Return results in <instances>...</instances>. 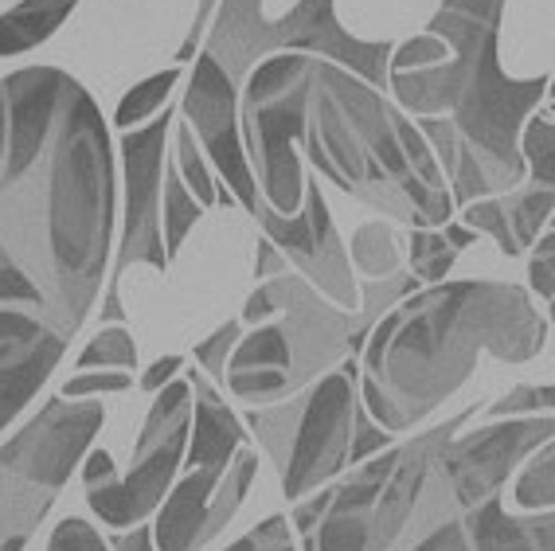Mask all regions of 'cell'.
Wrapping results in <instances>:
<instances>
[{
    "mask_svg": "<svg viewBox=\"0 0 555 551\" xmlns=\"http://www.w3.org/2000/svg\"><path fill=\"white\" fill-rule=\"evenodd\" d=\"M114 243V149L99 106L63 67L0 79V251L70 341L99 302Z\"/></svg>",
    "mask_w": 555,
    "mask_h": 551,
    "instance_id": "1",
    "label": "cell"
},
{
    "mask_svg": "<svg viewBox=\"0 0 555 551\" xmlns=\"http://www.w3.org/2000/svg\"><path fill=\"white\" fill-rule=\"evenodd\" d=\"M547 345V321L520 286L435 282L403 297L364 341L367 414L379 426L415 423L474 368L481 348L501 360H528Z\"/></svg>",
    "mask_w": 555,
    "mask_h": 551,
    "instance_id": "2",
    "label": "cell"
},
{
    "mask_svg": "<svg viewBox=\"0 0 555 551\" xmlns=\"http://www.w3.org/2000/svg\"><path fill=\"white\" fill-rule=\"evenodd\" d=\"M508 0H442L430 21V36L447 43V55L430 67L396 71L387 87L415 118L447 114L489 196L513 192L525 180L520 126L532 118L540 99L552 94V75L513 79L501 67V16Z\"/></svg>",
    "mask_w": 555,
    "mask_h": 551,
    "instance_id": "3",
    "label": "cell"
},
{
    "mask_svg": "<svg viewBox=\"0 0 555 551\" xmlns=\"http://www.w3.org/2000/svg\"><path fill=\"white\" fill-rule=\"evenodd\" d=\"M301 145L321 177L387 219L411 231L450 223L454 200L415 121H406L384 90H372L352 71L313 60Z\"/></svg>",
    "mask_w": 555,
    "mask_h": 551,
    "instance_id": "4",
    "label": "cell"
},
{
    "mask_svg": "<svg viewBox=\"0 0 555 551\" xmlns=\"http://www.w3.org/2000/svg\"><path fill=\"white\" fill-rule=\"evenodd\" d=\"M199 51L211 55L235 87H243V79L262 60L294 51L309 60L337 63V67L352 71L357 79H364L372 90H387V60H391L396 43L348 36L337 24L333 0H298L278 21L262 12V0H219Z\"/></svg>",
    "mask_w": 555,
    "mask_h": 551,
    "instance_id": "5",
    "label": "cell"
},
{
    "mask_svg": "<svg viewBox=\"0 0 555 551\" xmlns=\"http://www.w3.org/2000/svg\"><path fill=\"white\" fill-rule=\"evenodd\" d=\"M102 423L106 411L99 403L55 395L9 446H0V551H24Z\"/></svg>",
    "mask_w": 555,
    "mask_h": 551,
    "instance_id": "6",
    "label": "cell"
},
{
    "mask_svg": "<svg viewBox=\"0 0 555 551\" xmlns=\"http://www.w3.org/2000/svg\"><path fill=\"white\" fill-rule=\"evenodd\" d=\"M309 55H270L238 87V138L255 172L258 196L274 216H298L306 196L301 126H306Z\"/></svg>",
    "mask_w": 555,
    "mask_h": 551,
    "instance_id": "7",
    "label": "cell"
},
{
    "mask_svg": "<svg viewBox=\"0 0 555 551\" xmlns=\"http://www.w3.org/2000/svg\"><path fill=\"white\" fill-rule=\"evenodd\" d=\"M192 431V387L189 380H172L157 392L145 431L138 438V465L126 482H106L87 489V501L106 528H138L150 521V512L160 509L169 497L172 477L180 470L184 446Z\"/></svg>",
    "mask_w": 555,
    "mask_h": 551,
    "instance_id": "8",
    "label": "cell"
},
{
    "mask_svg": "<svg viewBox=\"0 0 555 551\" xmlns=\"http://www.w3.org/2000/svg\"><path fill=\"white\" fill-rule=\"evenodd\" d=\"M172 129V110L157 114L150 126L126 129L121 138V177H126V216H121L118 258L109 266L102 321H121L126 309L118 302V282L138 262L169 270L165 239H160V180H165V138Z\"/></svg>",
    "mask_w": 555,
    "mask_h": 551,
    "instance_id": "9",
    "label": "cell"
},
{
    "mask_svg": "<svg viewBox=\"0 0 555 551\" xmlns=\"http://www.w3.org/2000/svg\"><path fill=\"white\" fill-rule=\"evenodd\" d=\"M357 375V360L348 356V360H340L337 372H328L306 395V403L294 407V414H298L294 450L286 453L289 462H282L286 497L318 489L321 482L337 477L348 465V438H352V414H357V392H352Z\"/></svg>",
    "mask_w": 555,
    "mask_h": 551,
    "instance_id": "10",
    "label": "cell"
},
{
    "mask_svg": "<svg viewBox=\"0 0 555 551\" xmlns=\"http://www.w3.org/2000/svg\"><path fill=\"white\" fill-rule=\"evenodd\" d=\"M250 216L262 223L267 239L282 251V258L306 278L309 286H318L328 302H337V309L360 306V286L352 282V262H348V251L337 239V227L328 219L318 180H306V196H301L298 216H274L267 200H258Z\"/></svg>",
    "mask_w": 555,
    "mask_h": 551,
    "instance_id": "11",
    "label": "cell"
},
{
    "mask_svg": "<svg viewBox=\"0 0 555 551\" xmlns=\"http://www.w3.org/2000/svg\"><path fill=\"white\" fill-rule=\"evenodd\" d=\"M258 458L250 450H238L235 462L223 473L189 470V477L169 489L153 521V548L157 551H196L228 528L235 509L247 497L255 482Z\"/></svg>",
    "mask_w": 555,
    "mask_h": 551,
    "instance_id": "12",
    "label": "cell"
},
{
    "mask_svg": "<svg viewBox=\"0 0 555 551\" xmlns=\"http://www.w3.org/2000/svg\"><path fill=\"white\" fill-rule=\"evenodd\" d=\"M192 63L196 67H192L189 90H184V110H180L184 126L192 129V138H199V145L211 157V165L219 168L231 196L247 212H255L262 196H258L255 172H250L243 138H238V87L204 51Z\"/></svg>",
    "mask_w": 555,
    "mask_h": 551,
    "instance_id": "13",
    "label": "cell"
},
{
    "mask_svg": "<svg viewBox=\"0 0 555 551\" xmlns=\"http://www.w3.org/2000/svg\"><path fill=\"white\" fill-rule=\"evenodd\" d=\"M552 443V414H532L525 423L489 426V431L466 434L462 443L450 446L447 458V482L454 489L462 509H474L486 497L501 492L508 470H513L528 450Z\"/></svg>",
    "mask_w": 555,
    "mask_h": 551,
    "instance_id": "14",
    "label": "cell"
},
{
    "mask_svg": "<svg viewBox=\"0 0 555 551\" xmlns=\"http://www.w3.org/2000/svg\"><path fill=\"white\" fill-rule=\"evenodd\" d=\"M67 353L55 329L24 306H0V431L24 411Z\"/></svg>",
    "mask_w": 555,
    "mask_h": 551,
    "instance_id": "15",
    "label": "cell"
},
{
    "mask_svg": "<svg viewBox=\"0 0 555 551\" xmlns=\"http://www.w3.org/2000/svg\"><path fill=\"white\" fill-rule=\"evenodd\" d=\"M192 387V446H189V470H216L223 473L235 462V450L247 443V431L219 399L216 387L204 380V372H189Z\"/></svg>",
    "mask_w": 555,
    "mask_h": 551,
    "instance_id": "16",
    "label": "cell"
},
{
    "mask_svg": "<svg viewBox=\"0 0 555 551\" xmlns=\"http://www.w3.org/2000/svg\"><path fill=\"white\" fill-rule=\"evenodd\" d=\"M75 4L79 0H21L16 9L0 12V60L48 43L75 12Z\"/></svg>",
    "mask_w": 555,
    "mask_h": 551,
    "instance_id": "17",
    "label": "cell"
},
{
    "mask_svg": "<svg viewBox=\"0 0 555 551\" xmlns=\"http://www.w3.org/2000/svg\"><path fill=\"white\" fill-rule=\"evenodd\" d=\"M289 372V345L282 325H258L255 333H243L228 356V372Z\"/></svg>",
    "mask_w": 555,
    "mask_h": 551,
    "instance_id": "18",
    "label": "cell"
},
{
    "mask_svg": "<svg viewBox=\"0 0 555 551\" xmlns=\"http://www.w3.org/2000/svg\"><path fill=\"white\" fill-rule=\"evenodd\" d=\"M165 255H169V262L180 255V246H184V239H189V231L196 227V219L204 216V207L192 200V192L184 188V180H180L177 165H165Z\"/></svg>",
    "mask_w": 555,
    "mask_h": 551,
    "instance_id": "19",
    "label": "cell"
},
{
    "mask_svg": "<svg viewBox=\"0 0 555 551\" xmlns=\"http://www.w3.org/2000/svg\"><path fill=\"white\" fill-rule=\"evenodd\" d=\"M180 82V67H169V71H157L150 79L133 82L126 99L118 102V114H114V126L118 129H138L141 121L157 118V110L169 102L172 87Z\"/></svg>",
    "mask_w": 555,
    "mask_h": 551,
    "instance_id": "20",
    "label": "cell"
},
{
    "mask_svg": "<svg viewBox=\"0 0 555 551\" xmlns=\"http://www.w3.org/2000/svg\"><path fill=\"white\" fill-rule=\"evenodd\" d=\"M348 262L357 266L367 278H387L399 274V246L387 223H360L352 235V255Z\"/></svg>",
    "mask_w": 555,
    "mask_h": 551,
    "instance_id": "21",
    "label": "cell"
},
{
    "mask_svg": "<svg viewBox=\"0 0 555 551\" xmlns=\"http://www.w3.org/2000/svg\"><path fill=\"white\" fill-rule=\"evenodd\" d=\"M520 161L525 177H532V188L555 184V126L552 114H532L520 126Z\"/></svg>",
    "mask_w": 555,
    "mask_h": 551,
    "instance_id": "22",
    "label": "cell"
},
{
    "mask_svg": "<svg viewBox=\"0 0 555 551\" xmlns=\"http://www.w3.org/2000/svg\"><path fill=\"white\" fill-rule=\"evenodd\" d=\"M505 219H508V231H513L516 251L525 255L528 246L540 239L547 219H552V188H528L520 196L505 200Z\"/></svg>",
    "mask_w": 555,
    "mask_h": 551,
    "instance_id": "23",
    "label": "cell"
},
{
    "mask_svg": "<svg viewBox=\"0 0 555 551\" xmlns=\"http://www.w3.org/2000/svg\"><path fill=\"white\" fill-rule=\"evenodd\" d=\"M133 364H138V345H133V333H129L126 325L102 329V333L79 353L82 372H94V368H106V372H129Z\"/></svg>",
    "mask_w": 555,
    "mask_h": 551,
    "instance_id": "24",
    "label": "cell"
},
{
    "mask_svg": "<svg viewBox=\"0 0 555 551\" xmlns=\"http://www.w3.org/2000/svg\"><path fill=\"white\" fill-rule=\"evenodd\" d=\"M172 165H177L180 180H184V188H189L199 207L216 204L219 184L208 172V161H204V153L196 149V138H192V129L184 126V121H180V129H177V157H172Z\"/></svg>",
    "mask_w": 555,
    "mask_h": 551,
    "instance_id": "25",
    "label": "cell"
},
{
    "mask_svg": "<svg viewBox=\"0 0 555 551\" xmlns=\"http://www.w3.org/2000/svg\"><path fill=\"white\" fill-rule=\"evenodd\" d=\"M372 521L367 512H328L321 531L309 540V551H367Z\"/></svg>",
    "mask_w": 555,
    "mask_h": 551,
    "instance_id": "26",
    "label": "cell"
},
{
    "mask_svg": "<svg viewBox=\"0 0 555 551\" xmlns=\"http://www.w3.org/2000/svg\"><path fill=\"white\" fill-rule=\"evenodd\" d=\"M457 251L447 243L442 231H411V278L418 282H442L454 266Z\"/></svg>",
    "mask_w": 555,
    "mask_h": 551,
    "instance_id": "27",
    "label": "cell"
},
{
    "mask_svg": "<svg viewBox=\"0 0 555 551\" xmlns=\"http://www.w3.org/2000/svg\"><path fill=\"white\" fill-rule=\"evenodd\" d=\"M552 501H555V462H552V450L544 446L525 465L520 482H516V504L528 512H552Z\"/></svg>",
    "mask_w": 555,
    "mask_h": 551,
    "instance_id": "28",
    "label": "cell"
},
{
    "mask_svg": "<svg viewBox=\"0 0 555 551\" xmlns=\"http://www.w3.org/2000/svg\"><path fill=\"white\" fill-rule=\"evenodd\" d=\"M466 216H462V227H469V231H486V235L496 239V246H501V255L516 258L520 251H516L513 243V231H508V219H505V200L501 196H486V200H474V204L462 207Z\"/></svg>",
    "mask_w": 555,
    "mask_h": 551,
    "instance_id": "29",
    "label": "cell"
},
{
    "mask_svg": "<svg viewBox=\"0 0 555 551\" xmlns=\"http://www.w3.org/2000/svg\"><path fill=\"white\" fill-rule=\"evenodd\" d=\"M238 336H243V325L228 321V325H219L208 341L196 345V364H204V372H208L216 384H223V375H228V356H231V348L238 345Z\"/></svg>",
    "mask_w": 555,
    "mask_h": 551,
    "instance_id": "30",
    "label": "cell"
},
{
    "mask_svg": "<svg viewBox=\"0 0 555 551\" xmlns=\"http://www.w3.org/2000/svg\"><path fill=\"white\" fill-rule=\"evenodd\" d=\"M133 387V375L129 372H82L75 380L63 384V399H87V395H102V392H129Z\"/></svg>",
    "mask_w": 555,
    "mask_h": 551,
    "instance_id": "31",
    "label": "cell"
},
{
    "mask_svg": "<svg viewBox=\"0 0 555 551\" xmlns=\"http://www.w3.org/2000/svg\"><path fill=\"white\" fill-rule=\"evenodd\" d=\"M528 282H532V290L544 297V302L555 297V235L552 231L540 235V246H535L532 258H528Z\"/></svg>",
    "mask_w": 555,
    "mask_h": 551,
    "instance_id": "32",
    "label": "cell"
},
{
    "mask_svg": "<svg viewBox=\"0 0 555 551\" xmlns=\"http://www.w3.org/2000/svg\"><path fill=\"white\" fill-rule=\"evenodd\" d=\"M48 551H106V543L99 540V531L90 528L87 521L70 516V521H63L60 528H55Z\"/></svg>",
    "mask_w": 555,
    "mask_h": 551,
    "instance_id": "33",
    "label": "cell"
},
{
    "mask_svg": "<svg viewBox=\"0 0 555 551\" xmlns=\"http://www.w3.org/2000/svg\"><path fill=\"white\" fill-rule=\"evenodd\" d=\"M516 411H532V414H552V387H516L508 399H496L493 407H489V414L493 419H505V414H516Z\"/></svg>",
    "mask_w": 555,
    "mask_h": 551,
    "instance_id": "34",
    "label": "cell"
},
{
    "mask_svg": "<svg viewBox=\"0 0 555 551\" xmlns=\"http://www.w3.org/2000/svg\"><path fill=\"white\" fill-rule=\"evenodd\" d=\"M352 434H357V438H352V450H348V462H352V465L367 462V453H372V450L384 453L387 443H391V438H387V434L379 431L372 419H367L364 407H357V414H352Z\"/></svg>",
    "mask_w": 555,
    "mask_h": 551,
    "instance_id": "35",
    "label": "cell"
},
{
    "mask_svg": "<svg viewBox=\"0 0 555 551\" xmlns=\"http://www.w3.org/2000/svg\"><path fill=\"white\" fill-rule=\"evenodd\" d=\"M228 551H294V543H289V536H286V521H282V516H270L262 528L250 531L247 540L231 543Z\"/></svg>",
    "mask_w": 555,
    "mask_h": 551,
    "instance_id": "36",
    "label": "cell"
},
{
    "mask_svg": "<svg viewBox=\"0 0 555 551\" xmlns=\"http://www.w3.org/2000/svg\"><path fill=\"white\" fill-rule=\"evenodd\" d=\"M333 492H337V489H321L318 497H313V501L301 504V509L294 512V528L306 531V536H309L313 528H318V521L328 512V504H333Z\"/></svg>",
    "mask_w": 555,
    "mask_h": 551,
    "instance_id": "37",
    "label": "cell"
},
{
    "mask_svg": "<svg viewBox=\"0 0 555 551\" xmlns=\"http://www.w3.org/2000/svg\"><path fill=\"white\" fill-rule=\"evenodd\" d=\"M286 270H289V262L282 258V251H278L270 239H258V262H255L258 282H267V278H274V274H286Z\"/></svg>",
    "mask_w": 555,
    "mask_h": 551,
    "instance_id": "38",
    "label": "cell"
},
{
    "mask_svg": "<svg viewBox=\"0 0 555 551\" xmlns=\"http://www.w3.org/2000/svg\"><path fill=\"white\" fill-rule=\"evenodd\" d=\"M180 368H184V360H180V356H160L157 364L141 375V387H145V392H160L165 384H172V380H177Z\"/></svg>",
    "mask_w": 555,
    "mask_h": 551,
    "instance_id": "39",
    "label": "cell"
},
{
    "mask_svg": "<svg viewBox=\"0 0 555 551\" xmlns=\"http://www.w3.org/2000/svg\"><path fill=\"white\" fill-rule=\"evenodd\" d=\"M82 482H87V489L114 482V458H109L106 450H94V453H90L87 462H82Z\"/></svg>",
    "mask_w": 555,
    "mask_h": 551,
    "instance_id": "40",
    "label": "cell"
},
{
    "mask_svg": "<svg viewBox=\"0 0 555 551\" xmlns=\"http://www.w3.org/2000/svg\"><path fill=\"white\" fill-rule=\"evenodd\" d=\"M114 551H157L153 548V524H138L126 536H114Z\"/></svg>",
    "mask_w": 555,
    "mask_h": 551,
    "instance_id": "41",
    "label": "cell"
},
{
    "mask_svg": "<svg viewBox=\"0 0 555 551\" xmlns=\"http://www.w3.org/2000/svg\"><path fill=\"white\" fill-rule=\"evenodd\" d=\"M438 231L447 235V243L454 246V251H466V246L477 239L474 231H469V227H462V223H442V227H438Z\"/></svg>",
    "mask_w": 555,
    "mask_h": 551,
    "instance_id": "42",
    "label": "cell"
}]
</instances>
